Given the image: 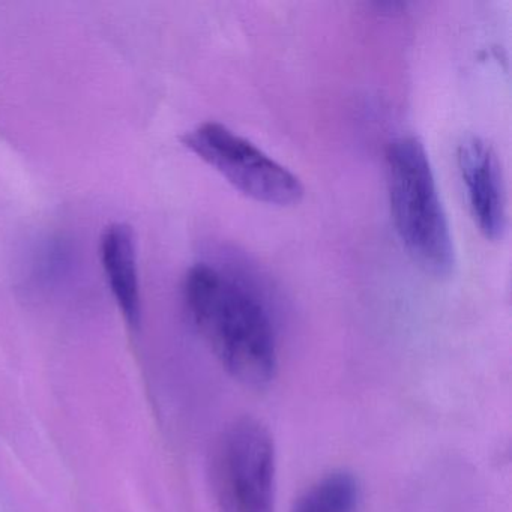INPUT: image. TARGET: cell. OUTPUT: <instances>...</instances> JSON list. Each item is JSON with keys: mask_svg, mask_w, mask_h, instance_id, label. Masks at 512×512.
<instances>
[{"mask_svg": "<svg viewBox=\"0 0 512 512\" xmlns=\"http://www.w3.org/2000/svg\"><path fill=\"white\" fill-rule=\"evenodd\" d=\"M188 316L224 370L263 388L278 368L277 335L263 296L238 272L197 263L184 278Z\"/></svg>", "mask_w": 512, "mask_h": 512, "instance_id": "cell-1", "label": "cell"}, {"mask_svg": "<svg viewBox=\"0 0 512 512\" xmlns=\"http://www.w3.org/2000/svg\"><path fill=\"white\" fill-rule=\"evenodd\" d=\"M386 184L395 232L413 262L437 278L455 265L454 242L424 145L398 137L386 148Z\"/></svg>", "mask_w": 512, "mask_h": 512, "instance_id": "cell-2", "label": "cell"}, {"mask_svg": "<svg viewBox=\"0 0 512 512\" xmlns=\"http://www.w3.org/2000/svg\"><path fill=\"white\" fill-rule=\"evenodd\" d=\"M185 148L256 202L292 206L301 202V179L226 125L205 122L182 137Z\"/></svg>", "mask_w": 512, "mask_h": 512, "instance_id": "cell-3", "label": "cell"}, {"mask_svg": "<svg viewBox=\"0 0 512 512\" xmlns=\"http://www.w3.org/2000/svg\"><path fill=\"white\" fill-rule=\"evenodd\" d=\"M224 512H274L275 449L265 425L241 418L224 430L212 460Z\"/></svg>", "mask_w": 512, "mask_h": 512, "instance_id": "cell-4", "label": "cell"}, {"mask_svg": "<svg viewBox=\"0 0 512 512\" xmlns=\"http://www.w3.org/2000/svg\"><path fill=\"white\" fill-rule=\"evenodd\" d=\"M457 164L470 214L479 232L491 241L502 238L508 224L506 191L493 146L481 137H466L458 145Z\"/></svg>", "mask_w": 512, "mask_h": 512, "instance_id": "cell-5", "label": "cell"}, {"mask_svg": "<svg viewBox=\"0 0 512 512\" xmlns=\"http://www.w3.org/2000/svg\"><path fill=\"white\" fill-rule=\"evenodd\" d=\"M100 256L107 284L122 316L131 328L142 320L137 245L133 229L125 223H113L104 229Z\"/></svg>", "mask_w": 512, "mask_h": 512, "instance_id": "cell-6", "label": "cell"}, {"mask_svg": "<svg viewBox=\"0 0 512 512\" xmlns=\"http://www.w3.org/2000/svg\"><path fill=\"white\" fill-rule=\"evenodd\" d=\"M361 485L347 470H335L314 482L293 502L290 512H358Z\"/></svg>", "mask_w": 512, "mask_h": 512, "instance_id": "cell-7", "label": "cell"}]
</instances>
